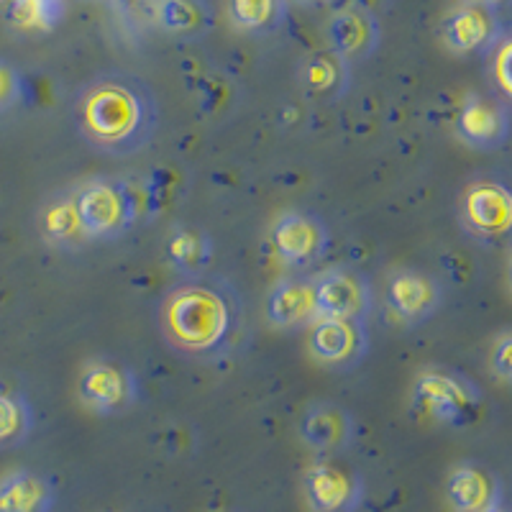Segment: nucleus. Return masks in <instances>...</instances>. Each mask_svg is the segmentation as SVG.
Returning a JSON list of instances; mask_svg holds the SVG:
<instances>
[{"mask_svg": "<svg viewBox=\"0 0 512 512\" xmlns=\"http://www.w3.org/2000/svg\"><path fill=\"white\" fill-rule=\"evenodd\" d=\"M75 128L98 152L131 157L157 134V103L144 85L98 80L77 98Z\"/></svg>", "mask_w": 512, "mask_h": 512, "instance_id": "nucleus-1", "label": "nucleus"}, {"mask_svg": "<svg viewBox=\"0 0 512 512\" xmlns=\"http://www.w3.org/2000/svg\"><path fill=\"white\" fill-rule=\"evenodd\" d=\"M239 323V300L223 282L187 277L159 305V331L175 351L216 356L226 351Z\"/></svg>", "mask_w": 512, "mask_h": 512, "instance_id": "nucleus-2", "label": "nucleus"}, {"mask_svg": "<svg viewBox=\"0 0 512 512\" xmlns=\"http://www.w3.org/2000/svg\"><path fill=\"white\" fill-rule=\"evenodd\" d=\"M77 216L88 239L111 241L131 231L139 218L134 187L118 180H93L75 192Z\"/></svg>", "mask_w": 512, "mask_h": 512, "instance_id": "nucleus-3", "label": "nucleus"}, {"mask_svg": "<svg viewBox=\"0 0 512 512\" xmlns=\"http://www.w3.org/2000/svg\"><path fill=\"white\" fill-rule=\"evenodd\" d=\"M413 405L438 423L466 425L477 418L482 395L461 374L425 372L415 379Z\"/></svg>", "mask_w": 512, "mask_h": 512, "instance_id": "nucleus-4", "label": "nucleus"}, {"mask_svg": "<svg viewBox=\"0 0 512 512\" xmlns=\"http://www.w3.org/2000/svg\"><path fill=\"white\" fill-rule=\"evenodd\" d=\"M139 395L134 372L113 359L90 361L82 369L80 400L98 415H118L134 405Z\"/></svg>", "mask_w": 512, "mask_h": 512, "instance_id": "nucleus-5", "label": "nucleus"}, {"mask_svg": "<svg viewBox=\"0 0 512 512\" xmlns=\"http://www.w3.org/2000/svg\"><path fill=\"white\" fill-rule=\"evenodd\" d=\"M364 495V482L354 469L336 461H315L305 472V497L313 512H354Z\"/></svg>", "mask_w": 512, "mask_h": 512, "instance_id": "nucleus-6", "label": "nucleus"}, {"mask_svg": "<svg viewBox=\"0 0 512 512\" xmlns=\"http://www.w3.org/2000/svg\"><path fill=\"white\" fill-rule=\"evenodd\" d=\"M310 326V354L326 367L349 369L367 354L369 338L364 320L318 318Z\"/></svg>", "mask_w": 512, "mask_h": 512, "instance_id": "nucleus-7", "label": "nucleus"}, {"mask_svg": "<svg viewBox=\"0 0 512 512\" xmlns=\"http://www.w3.org/2000/svg\"><path fill=\"white\" fill-rule=\"evenodd\" d=\"M318 318L364 320L372 310V287L359 272L331 269L313 280Z\"/></svg>", "mask_w": 512, "mask_h": 512, "instance_id": "nucleus-8", "label": "nucleus"}, {"mask_svg": "<svg viewBox=\"0 0 512 512\" xmlns=\"http://www.w3.org/2000/svg\"><path fill=\"white\" fill-rule=\"evenodd\" d=\"M272 246L282 262L292 267H310L326 254L328 228L313 213L290 210L274 221Z\"/></svg>", "mask_w": 512, "mask_h": 512, "instance_id": "nucleus-9", "label": "nucleus"}, {"mask_svg": "<svg viewBox=\"0 0 512 512\" xmlns=\"http://www.w3.org/2000/svg\"><path fill=\"white\" fill-rule=\"evenodd\" d=\"M354 418L336 402H315L300 418V438L320 454H341L354 441Z\"/></svg>", "mask_w": 512, "mask_h": 512, "instance_id": "nucleus-10", "label": "nucleus"}, {"mask_svg": "<svg viewBox=\"0 0 512 512\" xmlns=\"http://www.w3.org/2000/svg\"><path fill=\"white\" fill-rule=\"evenodd\" d=\"M387 305L395 315L418 323L431 318L441 305V285L418 269H397L387 280Z\"/></svg>", "mask_w": 512, "mask_h": 512, "instance_id": "nucleus-11", "label": "nucleus"}, {"mask_svg": "<svg viewBox=\"0 0 512 512\" xmlns=\"http://www.w3.org/2000/svg\"><path fill=\"white\" fill-rule=\"evenodd\" d=\"M466 226L477 236H505L512 223V198L510 192L495 182L469 187L464 198Z\"/></svg>", "mask_w": 512, "mask_h": 512, "instance_id": "nucleus-12", "label": "nucleus"}, {"mask_svg": "<svg viewBox=\"0 0 512 512\" xmlns=\"http://www.w3.org/2000/svg\"><path fill=\"white\" fill-rule=\"evenodd\" d=\"M507 131H510V123H507L505 108L487 98L466 100L456 118V134L479 152H492L505 144Z\"/></svg>", "mask_w": 512, "mask_h": 512, "instance_id": "nucleus-13", "label": "nucleus"}, {"mask_svg": "<svg viewBox=\"0 0 512 512\" xmlns=\"http://www.w3.org/2000/svg\"><path fill=\"white\" fill-rule=\"evenodd\" d=\"M446 492L456 512H484L500 505L502 497L500 479L479 464L456 466L448 477Z\"/></svg>", "mask_w": 512, "mask_h": 512, "instance_id": "nucleus-14", "label": "nucleus"}, {"mask_svg": "<svg viewBox=\"0 0 512 512\" xmlns=\"http://www.w3.org/2000/svg\"><path fill=\"white\" fill-rule=\"evenodd\" d=\"M267 318L277 328L308 326V323L318 320L313 280L290 277V280L274 285L267 297Z\"/></svg>", "mask_w": 512, "mask_h": 512, "instance_id": "nucleus-15", "label": "nucleus"}, {"mask_svg": "<svg viewBox=\"0 0 512 512\" xmlns=\"http://www.w3.org/2000/svg\"><path fill=\"white\" fill-rule=\"evenodd\" d=\"M54 484L29 469L0 477V512H52Z\"/></svg>", "mask_w": 512, "mask_h": 512, "instance_id": "nucleus-16", "label": "nucleus"}, {"mask_svg": "<svg viewBox=\"0 0 512 512\" xmlns=\"http://www.w3.org/2000/svg\"><path fill=\"white\" fill-rule=\"evenodd\" d=\"M169 264L187 277H203L205 269L213 262V241L200 228H177L169 233L167 244Z\"/></svg>", "mask_w": 512, "mask_h": 512, "instance_id": "nucleus-17", "label": "nucleus"}, {"mask_svg": "<svg viewBox=\"0 0 512 512\" xmlns=\"http://www.w3.org/2000/svg\"><path fill=\"white\" fill-rule=\"evenodd\" d=\"M39 226L44 239L49 244L62 246V249H77V246L88 241V233H85L80 216H77L75 195H64V198H57L44 205L39 216Z\"/></svg>", "mask_w": 512, "mask_h": 512, "instance_id": "nucleus-18", "label": "nucleus"}, {"mask_svg": "<svg viewBox=\"0 0 512 512\" xmlns=\"http://www.w3.org/2000/svg\"><path fill=\"white\" fill-rule=\"evenodd\" d=\"M333 52L341 59H354L367 54L374 44V24L359 11H341L331 21Z\"/></svg>", "mask_w": 512, "mask_h": 512, "instance_id": "nucleus-19", "label": "nucleus"}, {"mask_svg": "<svg viewBox=\"0 0 512 512\" xmlns=\"http://www.w3.org/2000/svg\"><path fill=\"white\" fill-rule=\"evenodd\" d=\"M344 59L333 54H315L303 67V88L310 100H333L344 90Z\"/></svg>", "mask_w": 512, "mask_h": 512, "instance_id": "nucleus-20", "label": "nucleus"}, {"mask_svg": "<svg viewBox=\"0 0 512 512\" xmlns=\"http://www.w3.org/2000/svg\"><path fill=\"white\" fill-rule=\"evenodd\" d=\"M34 431V410L18 392L0 387V448H16Z\"/></svg>", "mask_w": 512, "mask_h": 512, "instance_id": "nucleus-21", "label": "nucleus"}, {"mask_svg": "<svg viewBox=\"0 0 512 512\" xmlns=\"http://www.w3.org/2000/svg\"><path fill=\"white\" fill-rule=\"evenodd\" d=\"M489 34H492V24L482 8H461L446 26V39L456 52H472L482 47Z\"/></svg>", "mask_w": 512, "mask_h": 512, "instance_id": "nucleus-22", "label": "nucleus"}, {"mask_svg": "<svg viewBox=\"0 0 512 512\" xmlns=\"http://www.w3.org/2000/svg\"><path fill=\"white\" fill-rule=\"evenodd\" d=\"M8 16L18 29L52 31L64 16V0H11Z\"/></svg>", "mask_w": 512, "mask_h": 512, "instance_id": "nucleus-23", "label": "nucleus"}, {"mask_svg": "<svg viewBox=\"0 0 512 512\" xmlns=\"http://www.w3.org/2000/svg\"><path fill=\"white\" fill-rule=\"evenodd\" d=\"M159 21L172 34H195L205 26V11L195 0H162Z\"/></svg>", "mask_w": 512, "mask_h": 512, "instance_id": "nucleus-24", "label": "nucleus"}, {"mask_svg": "<svg viewBox=\"0 0 512 512\" xmlns=\"http://www.w3.org/2000/svg\"><path fill=\"white\" fill-rule=\"evenodd\" d=\"M274 0H231L233 24L241 29H262L272 21Z\"/></svg>", "mask_w": 512, "mask_h": 512, "instance_id": "nucleus-25", "label": "nucleus"}, {"mask_svg": "<svg viewBox=\"0 0 512 512\" xmlns=\"http://www.w3.org/2000/svg\"><path fill=\"white\" fill-rule=\"evenodd\" d=\"M21 98V77L11 64L0 59V113L11 111Z\"/></svg>", "mask_w": 512, "mask_h": 512, "instance_id": "nucleus-26", "label": "nucleus"}, {"mask_svg": "<svg viewBox=\"0 0 512 512\" xmlns=\"http://www.w3.org/2000/svg\"><path fill=\"white\" fill-rule=\"evenodd\" d=\"M510 57H512V47H510V41H505V44L500 47V52H497V59H495V80H497V85H500V90L505 95L512 93Z\"/></svg>", "mask_w": 512, "mask_h": 512, "instance_id": "nucleus-27", "label": "nucleus"}, {"mask_svg": "<svg viewBox=\"0 0 512 512\" xmlns=\"http://www.w3.org/2000/svg\"><path fill=\"white\" fill-rule=\"evenodd\" d=\"M492 369H495L502 379H510V372H512V338L510 336H502L500 344L495 346V354H492Z\"/></svg>", "mask_w": 512, "mask_h": 512, "instance_id": "nucleus-28", "label": "nucleus"}, {"mask_svg": "<svg viewBox=\"0 0 512 512\" xmlns=\"http://www.w3.org/2000/svg\"><path fill=\"white\" fill-rule=\"evenodd\" d=\"M484 512H507V510H505V507H502V502H500V505L489 507V510H484Z\"/></svg>", "mask_w": 512, "mask_h": 512, "instance_id": "nucleus-29", "label": "nucleus"}, {"mask_svg": "<svg viewBox=\"0 0 512 512\" xmlns=\"http://www.w3.org/2000/svg\"><path fill=\"white\" fill-rule=\"evenodd\" d=\"M484 3H502V0H484Z\"/></svg>", "mask_w": 512, "mask_h": 512, "instance_id": "nucleus-30", "label": "nucleus"}, {"mask_svg": "<svg viewBox=\"0 0 512 512\" xmlns=\"http://www.w3.org/2000/svg\"><path fill=\"white\" fill-rule=\"evenodd\" d=\"M0 3H11V0H0Z\"/></svg>", "mask_w": 512, "mask_h": 512, "instance_id": "nucleus-31", "label": "nucleus"}]
</instances>
